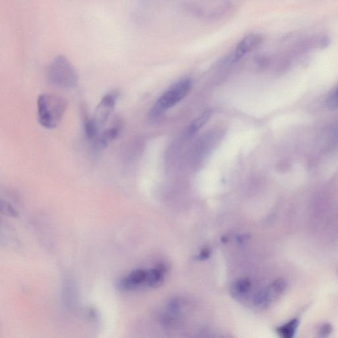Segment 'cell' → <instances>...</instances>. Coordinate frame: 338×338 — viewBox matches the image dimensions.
I'll use <instances>...</instances> for the list:
<instances>
[{
	"label": "cell",
	"instance_id": "cell-3",
	"mask_svg": "<svg viewBox=\"0 0 338 338\" xmlns=\"http://www.w3.org/2000/svg\"><path fill=\"white\" fill-rule=\"evenodd\" d=\"M191 81L188 78L178 81L160 97L150 112L151 119H155L166 109L173 107L188 94L191 88Z\"/></svg>",
	"mask_w": 338,
	"mask_h": 338
},
{
	"label": "cell",
	"instance_id": "cell-8",
	"mask_svg": "<svg viewBox=\"0 0 338 338\" xmlns=\"http://www.w3.org/2000/svg\"><path fill=\"white\" fill-rule=\"evenodd\" d=\"M164 267L163 265L148 272V284L151 288H157L163 283Z\"/></svg>",
	"mask_w": 338,
	"mask_h": 338
},
{
	"label": "cell",
	"instance_id": "cell-7",
	"mask_svg": "<svg viewBox=\"0 0 338 338\" xmlns=\"http://www.w3.org/2000/svg\"><path fill=\"white\" fill-rule=\"evenodd\" d=\"M148 272L144 270H136L130 272L119 282V288L123 291L136 290L142 285L148 283Z\"/></svg>",
	"mask_w": 338,
	"mask_h": 338
},
{
	"label": "cell",
	"instance_id": "cell-5",
	"mask_svg": "<svg viewBox=\"0 0 338 338\" xmlns=\"http://www.w3.org/2000/svg\"><path fill=\"white\" fill-rule=\"evenodd\" d=\"M124 121L121 117H116L111 124L103 129L94 142L91 145L93 152L99 153L107 148V146L117 139L123 132Z\"/></svg>",
	"mask_w": 338,
	"mask_h": 338
},
{
	"label": "cell",
	"instance_id": "cell-16",
	"mask_svg": "<svg viewBox=\"0 0 338 338\" xmlns=\"http://www.w3.org/2000/svg\"><path fill=\"white\" fill-rule=\"evenodd\" d=\"M210 250L208 249H204L202 250L201 252L200 253V255L198 256V259L200 260H204L208 259L210 257Z\"/></svg>",
	"mask_w": 338,
	"mask_h": 338
},
{
	"label": "cell",
	"instance_id": "cell-14",
	"mask_svg": "<svg viewBox=\"0 0 338 338\" xmlns=\"http://www.w3.org/2000/svg\"><path fill=\"white\" fill-rule=\"evenodd\" d=\"M286 288V283L283 279H277L276 281L273 282V284L271 286L272 290L273 292L276 293H280L283 292L285 289Z\"/></svg>",
	"mask_w": 338,
	"mask_h": 338
},
{
	"label": "cell",
	"instance_id": "cell-2",
	"mask_svg": "<svg viewBox=\"0 0 338 338\" xmlns=\"http://www.w3.org/2000/svg\"><path fill=\"white\" fill-rule=\"evenodd\" d=\"M46 78L49 83L62 89L74 88L79 82L76 69L70 60L63 55H58L49 64Z\"/></svg>",
	"mask_w": 338,
	"mask_h": 338
},
{
	"label": "cell",
	"instance_id": "cell-1",
	"mask_svg": "<svg viewBox=\"0 0 338 338\" xmlns=\"http://www.w3.org/2000/svg\"><path fill=\"white\" fill-rule=\"evenodd\" d=\"M68 106L65 98L53 93H44L37 101L38 120L43 128L52 130L61 124Z\"/></svg>",
	"mask_w": 338,
	"mask_h": 338
},
{
	"label": "cell",
	"instance_id": "cell-4",
	"mask_svg": "<svg viewBox=\"0 0 338 338\" xmlns=\"http://www.w3.org/2000/svg\"><path fill=\"white\" fill-rule=\"evenodd\" d=\"M120 96L119 90H112L104 95L95 108V112L90 118L91 123L101 132L107 123L117 105Z\"/></svg>",
	"mask_w": 338,
	"mask_h": 338
},
{
	"label": "cell",
	"instance_id": "cell-9",
	"mask_svg": "<svg viewBox=\"0 0 338 338\" xmlns=\"http://www.w3.org/2000/svg\"><path fill=\"white\" fill-rule=\"evenodd\" d=\"M211 115L210 110H207L204 112L203 114L200 116L198 119H195L189 127L188 134V135H193L194 133H196L198 131L202 128L208 120L210 119Z\"/></svg>",
	"mask_w": 338,
	"mask_h": 338
},
{
	"label": "cell",
	"instance_id": "cell-6",
	"mask_svg": "<svg viewBox=\"0 0 338 338\" xmlns=\"http://www.w3.org/2000/svg\"><path fill=\"white\" fill-rule=\"evenodd\" d=\"M264 38L261 35L252 33L244 37L236 46L233 61L237 62L249 52L256 50L263 43Z\"/></svg>",
	"mask_w": 338,
	"mask_h": 338
},
{
	"label": "cell",
	"instance_id": "cell-10",
	"mask_svg": "<svg viewBox=\"0 0 338 338\" xmlns=\"http://www.w3.org/2000/svg\"><path fill=\"white\" fill-rule=\"evenodd\" d=\"M299 324L297 319H293L285 325L277 329V332L281 337L284 338H291L294 336L296 330Z\"/></svg>",
	"mask_w": 338,
	"mask_h": 338
},
{
	"label": "cell",
	"instance_id": "cell-11",
	"mask_svg": "<svg viewBox=\"0 0 338 338\" xmlns=\"http://www.w3.org/2000/svg\"><path fill=\"white\" fill-rule=\"evenodd\" d=\"M251 287L250 281L247 279L239 280L233 286V291L236 294H244L250 290Z\"/></svg>",
	"mask_w": 338,
	"mask_h": 338
},
{
	"label": "cell",
	"instance_id": "cell-15",
	"mask_svg": "<svg viewBox=\"0 0 338 338\" xmlns=\"http://www.w3.org/2000/svg\"><path fill=\"white\" fill-rule=\"evenodd\" d=\"M332 327L330 324H325L321 327V329H320V333H321V335H323V336H326V335L330 334L331 332H332Z\"/></svg>",
	"mask_w": 338,
	"mask_h": 338
},
{
	"label": "cell",
	"instance_id": "cell-13",
	"mask_svg": "<svg viewBox=\"0 0 338 338\" xmlns=\"http://www.w3.org/2000/svg\"><path fill=\"white\" fill-rule=\"evenodd\" d=\"M327 106L330 110H335L338 108V96L333 91L327 100Z\"/></svg>",
	"mask_w": 338,
	"mask_h": 338
},
{
	"label": "cell",
	"instance_id": "cell-17",
	"mask_svg": "<svg viewBox=\"0 0 338 338\" xmlns=\"http://www.w3.org/2000/svg\"><path fill=\"white\" fill-rule=\"evenodd\" d=\"M334 92H335V93H336V94H337V96H338V88L336 89V90H335V91H334Z\"/></svg>",
	"mask_w": 338,
	"mask_h": 338
},
{
	"label": "cell",
	"instance_id": "cell-12",
	"mask_svg": "<svg viewBox=\"0 0 338 338\" xmlns=\"http://www.w3.org/2000/svg\"><path fill=\"white\" fill-rule=\"evenodd\" d=\"M269 300H270V296H269L268 291H261L255 295L254 302L258 307H265L268 305Z\"/></svg>",
	"mask_w": 338,
	"mask_h": 338
}]
</instances>
